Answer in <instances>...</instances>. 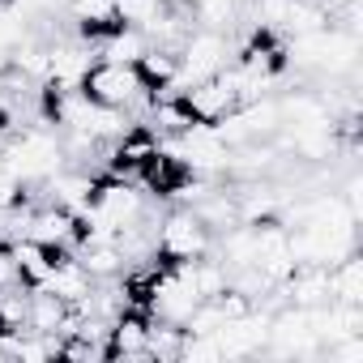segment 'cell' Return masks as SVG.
Wrapping results in <instances>:
<instances>
[{"label":"cell","instance_id":"cell-6","mask_svg":"<svg viewBox=\"0 0 363 363\" xmlns=\"http://www.w3.org/2000/svg\"><path fill=\"white\" fill-rule=\"evenodd\" d=\"M269 316H274V312L248 308L244 316L227 320V325L214 333V337H218L223 359H252V354H261V350H265V342H269Z\"/></svg>","mask_w":363,"mask_h":363},{"label":"cell","instance_id":"cell-4","mask_svg":"<svg viewBox=\"0 0 363 363\" xmlns=\"http://www.w3.org/2000/svg\"><path fill=\"white\" fill-rule=\"evenodd\" d=\"M227 56H231V35L223 30H193L179 48V77H175V90H184L193 82H206L214 77L218 69H227Z\"/></svg>","mask_w":363,"mask_h":363},{"label":"cell","instance_id":"cell-2","mask_svg":"<svg viewBox=\"0 0 363 363\" xmlns=\"http://www.w3.org/2000/svg\"><path fill=\"white\" fill-rule=\"evenodd\" d=\"M90 103H99V107H120V111H128V116H145V107H150V90H145V82L137 77V69L133 65H116V60H94L90 65V73L82 77V86H77Z\"/></svg>","mask_w":363,"mask_h":363},{"label":"cell","instance_id":"cell-5","mask_svg":"<svg viewBox=\"0 0 363 363\" xmlns=\"http://www.w3.org/2000/svg\"><path fill=\"white\" fill-rule=\"evenodd\" d=\"M179 99H184V107H189V116L197 124H218V120H227L240 107V94H235V86L227 82L223 69L214 77H206V82L184 86V90H179Z\"/></svg>","mask_w":363,"mask_h":363},{"label":"cell","instance_id":"cell-9","mask_svg":"<svg viewBox=\"0 0 363 363\" xmlns=\"http://www.w3.org/2000/svg\"><path fill=\"white\" fill-rule=\"evenodd\" d=\"M137 77L145 82L150 94L158 90H175V77H179V52H167V48H145L137 56Z\"/></svg>","mask_w":363,"mask_h":363},{"label":"cell","instance_id":"cell-8","mask_svg":"<svg viewBox=\"0 0 363 363\" xmlns=\"http://www.w3.org/2000/svg\"><path fill=\"white\" fill-rule=\"evenodd\" d=\"M145 337H150V312L145 308H124L116 320H111V333H107V354L111 359H145L150 363V350H145Z\"/></svg>","mask_w":363,"mask_h":363},{"label":"cell","instance_id":"cell-12","mask_svg":"<svg viewBox=\"0 0 363 363\" xmlns=\"http://www.w3.org/2000/svg\"><path fill=\"white\" fill-rule=\"evenodd\" d=\"M5 73H9V48L0 43V77H5Z\"/></svg>","mask_w":363,"mask_h":363},{"label":"cell","instance_id":"cell-10","mask_svg":"<svg viewBox=\"0 0 363 363\" xmlns=\"http://www.w3.org/2000/svg\"><path fill=\"white\" fill-rule=\"evenodd\" d=\"M329 299L363 308V257L359 252H346L337 265H329Z\"/></svg>","mask_w":363,"mask_h":363},{"label":"cell","instance_id":"cell-7","mask_svg":"<svg viewBox=\"0 0 363 363\" xmlns=\"http://www.w3.org/2000/svg\"><path fill=\"white\" fill-rule=\"evenodd\" d=\"M189 175H193V171L184 167V158L158 141V150L137 167V184H141L145 193H154V197H175L179 189L189 184Z\"/></svg>","mask_w":363,"mask_h":363},{"label":"cell","instance_id":"cell-11","mask_svg":"<svg viewBox=\"0 0 363 363\" xmlns=\"http://www.w3.org/2000/svg\"><path fill=\"white\" fill-rule=\"evenodd\" d=\"M162 9V0H116V18L124 22V26H145L154 13Z\"/></svg>","mask_w":363,"mask_h":363},{"label":"cell","instance_id":"cell-1","mask_svg":"<svg viewBox=\"0 0 363 363\" xmlns=\"http://www.w3.org/2000/svg\"><path fill=\"white\" fill-rule=\"evenodd\" d=\"M0 158H5V167L22 179V184H43L48 175H56L65 167V145H60V137L52 128L30 124L22 133H9Z\"/></svg>","mask_w":363,"mask_h":363},{"label":"cell","instance_id":"cell-3","mask_svg":"<svg viewBox=\"0 0 363 363\" xmlns=\"http://www.w3.org/2000/svg\"><path fill=\"white\" fill-rule=\"evenodd\" d=\"M154 252L175 265V261H197V257H210L214 252V235L210 227L193 214V210H171L162 223H158V244Z\"/></svg>","mask_w":363,"mask_h":363}]
</instances>
